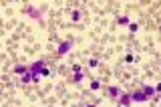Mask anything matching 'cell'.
<instances>
[{"mask_svg": "<svg viewBox=\"0 0 161 107\" xmlns=\"http://www.w3.org/2000/svg\"><path fill=\"white\" fill-rule=\"evenodd\" d=\"M28 71L32 73V77H34V81H36V77L38 75H49V71L44 69V65H42V61H38V63H34V65H30L28 67Z\"/></svg>", "mask_w": 161, "mask_h": 107, "instance_id": "6da1fadb", "label": "cell"}, {"mask_svg": "<svg viewBox=\"0 0 161 107\" xmlns=\"http://www.w3.org/2000/svg\"><path fill=\"white\" fill-rule=\"evenodd\" d=\"M145 99H149V97H147L143 91H139V93H133V95H131V101H145Z\"/></svg>", "mask_w": 161, "mask_h": 107, "instance_id": "7a4b0ae2", "label": "cell"}, {"mask_svg": "<svg viewBox=\"0 0 161 107\" xmlns=\"http://www.w3.org/2000/svg\"><path fill=\"white\" fill-rule=\"evenodd\" d=\"M73 71H75V79H77V81H81V79H83V77H85V75H83V71H81V67H79V65H73Z\"/></svg>", "mask_w": 161, "mask_h": 107, "instance_id": "3957f363", "label": "cell"}, {"mask_svg": "<svg viewBox=\"0 0 161 107\" xmlns=\"http://www.w3.org/2000/svg\"><path fill=\"white\" fill-rule=\"evenodd\" d=\"M129 103H131V95H123V97L119 99V105H123V107L129 105Z\"/></svg>", "mask_w": 161, "mask_h": 107, "instance_id": "277c9868", "label": "cell"}, {"mask_svg": "<svg viewBox=\"0 0 161 107\" xmlns=\"http://www.w3.org/2000/svg\"><path fill=\"white\" fill-rule=\"evenodd\" d=\"M68 49H71V42H62V45H60V47H58V53H60V55H62V53H66V51H68Z\"/></svg>", "mask_w": 161, "mask_h": 107, "instance_id": "5b68a950", "label": "cell"}, {"mask_svg": "<svg viewBox=\"0 0 161 107\" xmlns=\"http://www.w3.org/2000/svg\"><path fill=\"white\" fill-rule=\"evenodd\" d=\"M109 97H113V99H117V97H119V89H115V87H111V89H109Z\"/></svg>", "mask_w": 161, "mask_h": 107, "instance_id": "8992f818", "label": "cell"}, {"mask_svg": "<svg viewBox=\"0 0 161 107\" xmlns=\"http://www.w3.org/2000/svg\"><path fill=\"white\" fill-rule=\"evenodd\" d=\"M16 73H18V75H26L28 69H26V67H16Z\"/></svg>", "mask_w": 161, "mask_h": 107, "instance_id": "52a82bcc", "label": "cell"}, {"mask_svg": "<svg viewBox=\"0 0 161 107\" xmlns=\"http://www.w3.org/2000/svg\"><path fill=\"white\" fill-rule=\"evenodd\" d=\"M127 22H129V18H125V16L119 18V24H127Z\"/></svg>", "mask_w": 161, "mask_h": 107, "instance_id": "ba28073f", "label": "cell"}, {"mask_svg": "<svg viewBox=\"0 0 161 107\" xmlns=\"http://www.w3.org/2000/svg\"><path fill=\"white\" fill-rule=\"evenodd\" d=\"M89 107H93V105H89Z\"/></svg>", "mask_w": 161, "mask_h": 107, "instance_id": "9c48e42d", "label": "cell"}]
</instances>
